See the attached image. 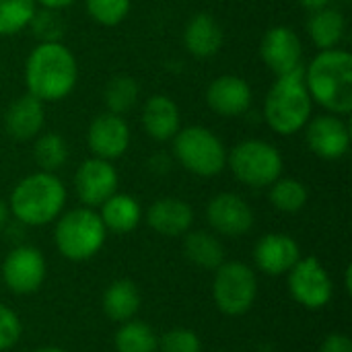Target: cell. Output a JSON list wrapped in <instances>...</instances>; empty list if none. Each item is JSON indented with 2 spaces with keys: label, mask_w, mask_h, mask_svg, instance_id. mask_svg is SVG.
<instances>
[{
  "label": "cell",
  "mask_w": 352,
  "mask_h": 352,
  "mask_svg": "<svg viewBox=\"0 0 352 352\" xmlns=\"http://www.w3.org/2000/svg\"><path fill=\"white\" fill-rule=\"evenodd\" d=\"M179 124H182L179 109L171 97L153 95L151 99H146L142 107V126L151 138L159 142L171 140L179 132Z\"/></svg>",
  "instance_id": "cell-20"
},
{
  "label": "cell",
  "mask_w": 352,
  "mask_h": 352,
  "mask_svg": "<svg viewBox=\"0 0 352 352\" xmlns=\"http://www.w3.org/2000/svg\"><path fill=\"white\" fill-rule=\"evenodd\" d=\"M45 122L43 101L33 95L16 97L4 111V130L14 140H31L35 138Z\"/></svg>",
  "instance_id": "cell-18"
},
{
  "label": "cell",
  "mask_w": 352,
  "mask_h": 352,
  "mask_svg": "<svg viewBox=\"0 0 352 352\" xmlns=\"http://www.w3.org/2000/svg\"><path fill=\"white\" fill-rule=\"evenodd\" d=\"M262 62L276 74H289L303 66V45L299 35L285 25L272 27L264 33L260 43Z\"/></svg>",
  "instance_id": "cell-13"
},
{
  "label": "cell",
  "mask_w": 352,
  "mask_h": 352,
  "mask_svg": "<svg viewBox=\"0 0 352 352\" xmlns=\"http://www.w3.org/2000/svg\"><path fill=\"white\" fill-rule=\"evenodd\" d=\"M289 291L299 305L311 311L324 309L334 295L332 278L316 256L299 258L289 270Z\"/></svg>",
  "instance_id": "cell-9"
},
{
  "label": "cell",
  "mask_w": 352,
  "mask_h": 352,
  "mask_svg": "<svg viewBox=\"0 0 352 352\" xmlns=\"http://www.w3.org/2000/svg\"><path fill=\"white\" fill-rule=\"evenodd\" d=\"M105 225L99 212L89 206L64 212L54 229L58 252L70 262H87L97 256L105 243Z\"/></svg>",
  "instance_id": "cell-5"
},
{
  "label": "cell",
  "mask_w": 352,
  "mask_h": 352,
  "mask_svg": "<svg viewBox=\"0 0 352 352\" xmlns=\"http://www.w3.org/2000/svg\"><path fill=\"white\" fill-rule=\"evenodd\" d=\"M161 352H202V340L188 328H175L159 338Z\"/></svg>",
  "instance_id": "cell-33"
},
{
  "label": "cell",
  "mask_w": 352,
  "mask_h": 352,
  "mask_svg": "<svg viewBox=\"0 0 352 352\" xmlns=\"http://www.w3.org/2000/svg\"><path fill=\"white\" fill-rule=\"evenodd\" d=\"M231 173L250 188H268L283 175L280 151L260 138H250L227 153Z\"/></svg>",
  "instance_id": "cell-7"
},
{
  "label": "cell",
  "mask_w": 352,
  "mask_h": 352,
  "mask_svg": "<svg viewBox=\"0 0 352 352\" xmlns=\"http://www.w3.org/2000/svg\"><path fill=\"white\" fill-rule=\"evenodd\" d=\"M85 6L89 16L103 27L120 25L130 12V0H85Z\"/></svg>",
  "instance_id": "cell-31"
},
{
  "label": "cell",
  "mask_w": 352,
  "mask_h": 352,
  "mask_svg": "<svg viewBox=\"0 0 352 352\" xmlns=\"http://www.w3.org/2000/svg\"><path fill=\"white\" fill-rule=\"evenodd\" d=\"M78 78L74 54L62 41L37 43L25 64L29 95L39 101H60L72 93Z\"/></svg>",
  "instance_id": "cell-1"
},
{
  "label": "cell",
  "mask_w": 352,
  "mask_h": 352,
  "mask_svg": "<svg viewBox=\"0 0 352 352\" xmlns=\"http://www.w3.org/2000/svg\"><path fill=\"white\" fill-rule=\"evenodd\" d=\"M76 0H35V4L43 6V8H50V10H62L70 4H74Z\"/></svg>",
  "instance_id": "cell-36"
},
{
  "label": "cell",
  "mask_w": 352,
  "mask_h": 352,
  "mask_svg": "<svg viewBox=\"0 0 352 352\" xmlns=\"http://www.w3.org/2000/svg\"><path fill=\"white\" fill-rule=\"evenodd\" d=\"M101 223L107 231L113 233H130L138 227L142 219V208L136 198L130 194H113L99 206Z\"/></svg>",
  "instance_id": "cell-23"
},
{
  "label": "cell",
  "mask_w": 352,
  "mask_h": 352,
  "mask_svg": "<svg viewBox=\"0 0 352 352\" xmlns=\"http://www.w3.org/2000/svg\"><path fill=\"white\" fill-rule=\"evenodd\" d=\"M146 223L153 231L165 237L186 235L194 223V210L186 200L159 198L146 210Z\"/></svg>",
  "instance_id": "cell-19"
},
{
  "label": "cell",
  "mask_w": 352,
  "mask_h": 352,
  "mask_svg": "<svg viewBox=\"0 0 352 352\" xmlns=\"http://www.w3.org/2000/svg\"><path fill=\"white\" fill-rule=\"evenodd\" d=\"M140 303H142L140 291H138L136 283H132L128 278L113 280L105 289L103 299H101L103 314L111 322H118V324H124L128 320H134V316L140 309Z\"/></svg>",
  "instance_id": "cell-22"
},
{
  "label": "cell",
  "mask_w": 352,
  "mask_h": 352,
  "mask_svg": "<svg viewBox=\"0 0 352 352\" xmlns=\"http://www.w3.org/2000/svg\"><path fill=\"white\" fill-rule=\"evenodd\" d=\"M258 297L256 272L243 262H223L214 270L212 299L221 314L237 318L248 314Z\"/></svg>",
  "instance_id": "cell-8"
},
{
  "label": "cell",
  "mask_w": 352,
  "mask_h": 352,
  "mask_svg": "<svg viewBox=\"0 0 352 352\" xmlns=\"http://www.w3.org/2000/svg\"><path fill=\"white\" fill-rule=\"evenodd\" d=\"M21 334H23V324L19 316L10 307L0 305V352L12 349L19 342Z\"/></svg>",
  "instance_id": "cell-34"
},
{
  "label": "cell",
  "mask_w": 352,
  "mask_h": 352,
  "mask_svg": "<svg viewBox=\"0 0 352 352\" xmlns=\"http://www.w3.org/2000/svg\"><path fill=\"white\" fill-rule=\"evenodd\" d=\"M206 103L223 118H237L252 105V87L237 74L217 76L206 89Z\"/></svg>",
  "instance_id": "cell-16"
},
{
  "label": "cell",
  "mask_w": 352,
  "mask_h": 352,
  "mask_svg": "<svg viewBox=\"0 0 352 352\" xmlns=\"http://www.w3.org/2000/svg\"><path fill=\"white\" fill-rule=\"evenodd\" d=\"M66 204L64 184L47 171L23 177L10 192L8 210L27 227H43L56 221Z\"/></svg>",
  "instance_id": "cell-3"
},
{
  "label": "cell",
  "mask_w": 352,
  "mask_h": 352,
  "mask_svg": "<svg viewBox=\"0 0 352 352\" xmlns=\"http://www.w3.org/2000/svg\"><path fill=\"white\" fill-rule=\"evenodd\" d=\"M29 27L33 29V35L39 39V43H47V41H60L62 35H64V21L62 16L58 14V10H50V8H43V10H35Z\"/></svg>",
  "instance_id": "cell-32"
},
{
  "label": "cell",
  "mask_w": 352,
  "mask_h": 352,
  "mask_svg": "<svg viewBox=\"0 0 352 352\" xmlns=\"http://www.w3.org/2000/svg\"><path fill=\"white\" fill-rule=\"evenodd\" d=\"M87 144L91 153L99 159L113 161L122 157L130 146V128L128 122L118 113L97 116L87 130Z\"/></svg>",
  "instance_id": "cell-15"
},
{
  "label": "cell",
  "mask_w": 352,
  "mask_h": 352,
  "mask_svg": "<svg viewBox=\"0 0 352 352\" xmlns=\"http://www.w3.org/2000/svg\"><path fill=\"white\" fill-rule=\"evenodd\" d=\"M184 256L198 268L217 270L225 262V248L217 235L208 231H192L184 237Z\"/></svg>",
  "instance_id": "cell-25"
},
{
  "label": "cell",
  "mask_w": 352,
  "mask_h": 352,
  "mask_svg": "<svg viewBox=\"0 0 352 352\" xmlns=\"http://www.w3.org/2000/svg\"><path fill=\"white\" fill-rule=\"evenodd\" d=\"M320 352H352V340L342 332H332L324 338Z\"/></svg>",
  "instance_id": "cell-35"
},
{
  "label": "cell",
  "mask_w": 352,
  "mask_h": 352,
  "mask_svg": "<svg viewBox=\"0 0 352 352\" xmlns=\"http://www.w3.org/2000/svg\"><path fill=\"white\" fill-rule=\"evenodd\" d=\"M74 190L85 206H101L109 196L118 192V171L111 165V161L99 157L87 159L76 169Z\"/></svg>",
  "instance_id": "cell-11"
},
{
  "label": "cell",
  "mask_w": 352,
  "mask_h": 352,
  "mask_svg": "<svg viewBox=\"0 0 352 352\" xmlns=\"http://www.w3.org/2000/svg\"><path fill=\"white\" fill-rule=\"evenodd\" d=\"M8 214H10V210H8V206L0 200V233L6 229V225H8Z\"/></svg>",
  "instance_id": "cell-38"
},
{
  "label": "cell",
  "mask_w": 352,
  "mask_h": 352,
  "mask_svg": "<svg viewBox=\"0 0 352 352\" xmlns=\"http://www.w3.org/2000/svg\"><path fill=\"white\" fill-rule=\"evenodd\" d=\"M344 289H346V293L351 295L352 293V266L351 264L346 266V272H344Z\"/></svg>",
  "instance_id": "cell-39"
},
{
  "label": "cell",
  "mask_w": 352,
  "mask_h": 352,
  "mask_svg": "<svg viewBox=\"0 0 352 352\" xmlns=\"http://www.w3.org/2000/svg\"><path fill=\"white\" fill-rule=\"evenodd\" d=\"M268 188H270V194H268L270 204L280 212L295 214L307 204V198H309L307 188L295 177H278Z\"/></svg>",
  "instance_id": "cell-27"
},
{
  "label": "cell",
  "mask_w": 352,
  "mask_h": 352,
  "mask_svg": "<svg viewBox=\"0 0 352 352\" xmlns=\"http://www.w3.org/2000/svg\"><path fill=\"white\" fill-rule=\"evenodd\" d=\"M311 101L334 116L352 111V56L346 50H322L303 72Z\"/></svg>",
  "instance_id": "cell-2"
},
{
  "label": "cell",
  "mask_w": 352,
  "mask_h": 352,
  "mask_svg": "<svg viewBox=\"0 0 352 352\" xmlns=\"http://www.w3.org/2000/svg\"><path fill=\"white\" fill-rule=\"evenodd\" d=\"M307 33L316 47L320 50H334L342 41L346 33V21L344 14L338 8H322L311 12L307 21Z\"/></svg>",
  "instance_id": "cell-24"
},
{
  "label": "cell",
  "mask_w": 352,
  "mask_h": 352,
  "mask_svg": "<svg viewBox=\"0 0 352 352\" xmlns=\"http://www.w3.org/2000/svg\"><path fill=\"white\" fill-rule=\"evenodd\" d=\"M175 159L198 177H214L227 167V151L221 138L204 126L179 128L173 136Z\"/></svg>",
  "instance_id": "cell-6"
},
{
  "label": "cell",
  "mask_w": 352,
  "mask_h": 352,
  "mask_svg": "<svg viewBox=\"0 0 352 352\" xmlns=\"http://www.w3.org/2000/svg\"><path fill=\"white\" fill-rule=\"evenodd\" d=\"M346 2H349V0H346Z\"/></svg>",
  "instance_id": "cell-41"
},
{
  "label": "cell",
  "mask_w": 352,
  "mask_h": 352,
  "mask_svg": "<svg viewBox=\"0 0 352 352\" xmlns=\"http://www.w3.org/2000/svg\"><path fill=\"white\" fill-rule=\"evenodd\" d=\"M305 140L314 155L326 161H336L344 157L351 148V128L334 113L318 116L305 124Z\"/></svg>",
  "instance_id": "cell-12"
},
{
  "label": "cell",
  "mask_w": 352,
  "mask_h": 352,
  "mask_svg": "<svg viewBox=\"0 0 352 352\" xmlns=\"http://www.w3.org/2000/svg\"><path fill=\"white\" fill-rule=\"evenodd\" d=\"M35 10V0H0V35H14L29 27Z\"/></svg>",
  "instance_id": "cell-30"
},
{
  "label": "cell",
  "mask_w": 352,
  "mask_h": 352,
  "mask_svg": "<svg viewBox=\"0 0 352 352\" xmlns=\"http://www.w3.org/2000/svg\"><path fill=\"white\" fill-rule=\"evenodd\" d=\"M225 41L223 27L219 21L206 12L194 14L186 29H184V45L196 58H210L214 56Z\"/></svg>",
  "instance_id": "cell-21"
},
{
  "label": "cell",
  "mask_w": 352,
  "mask_h": 352,
  "mask_svg": "<svg viewBox=\"0 0 352 352\" xmlns=\"http://www.w3.org/2000/svg\"><path fill=\"white\" fill-rule=\"evenodd\" d=\"M208 225L225 237H239L250 233L254 227V210L252 206L233 192L217 194L206 206Z\"/></svg>",
  "instance_id": "cell-14"
},
{
  "label": "cell",
  "mask_w": 352,
  "mask_h": 352,
  "mask_svg": "<svg viewBox=\"0 0 352 352\" xmlns=\"http://www.w3.org/2000/svg\"><path fill=\"white\" fill-rule=\"evenodd\" d=\"M33 159H35V163L39 165L41 171L54 173V171H58L60 167L66 165V161H68V144L56 132L41 134L33 144Z\"/></svg>",
  "instance_id": "cell-29"
},
{
  "label": "cell",
  "mask_w": 352,
  "mask_h": 352,
  "mask_svg": "<svg viewBox=\"0 0 352 352\" xmlns=\"http://www.w3.org/2000/svg\"><path fill=\"white\" fill-rule=\"evenodd\" d=\"M113 344L118 352H157L159 336L148 324L138 320H128L118 328L113 336Z\"/></svg>",
  "instance_id": "cell-26"
},
{
  "label": "cell",
  "mask_w": 352,
  "mask_h": 352,
  "mask_svg": "<svg viewBox=\"0 0 352 352\" xmlns=\"http://www.w3.org/2000/svg\"><path fill=\"white\" fill-rule=\"evenodd\" d=\"M47 274L43 254L33 245H19L2 262V280L14 295H33Z\"/></svg>",
  "instance_id": "cell-10"
},
{
  "label": "cell",
  "mask_w": 352,
  "mask_h": 352,
  "mask_svg": "<svg viewBox=\"0 0 352 352\" xmlns=\"http://www.w3.org/2000/svg\"><path fill=\"white\" fill-rule=\"evenodd\" d=\"M140 87L138 82L128 76V74H118L113 78H109V82L103 89V101L109 109V113H126L136 105Z\"/></svg>",
  "instance_id": "cell-28"
},
{
  "label": "cell",
  "mask_w": 352,
  "mask_h": 352,
  "mask_svg": "<svg viewBox=\"0 0 352 352\" xmlns=\"http://www.w3.org/2000/svg\"><path fill=\"white\" fill-rule=\"evenodd\" d=\"M35 352H66V351H62V349H58V346H43V349H37Z\"/></svg>",
  "instance_id": "cell-40"
},
{
  "label": "cell",
  "mask_w": 352,
  "mask_h": 352,
  "mask_svg": "<svg viewBox=\"0 0 352 352\" xmlns=\"http://www.w3.org/2000/svg\"><path fill=\"white\" fill-rule=\"evenodd\" d=\"M299 243L287 233H268L258 241L254 250L256 266L268 276L289 274V270L299 262Z\"/></svg>",
  "instance_id": "cell-17"
},
{
  "label": "cell",
  "mask_w": 352,
  "mask_h": 352,
  "mask_svg": "<svg viewBox=\"0 0 352 352\" xmlns=\"http://www.w3.org/2000/svg\"><path fill=\"white\" fill-rule=\"evenodd\" d=\"M330 2H332V0H299V4H301L305 10H309V12L322 10V8L330 6Z\"/></svg>",
  "instance_id": "cell-37"
},
{
  "label": "cell",
  "mask_w": 352,
  "mask_h": 352,
  "mask_svg": "<svg viewBox=\"0 0 352 352\" xmlns=\"http://www.w3.org/2000/svg\"><path fill=\"white\" fill-rule=\"evenodd\" d=\"M305 68H297L289 74L276 76L264 99L266 124L283 136L297 134L305 128L311 116V97L303 78Z\"/></svg>",
  "instance_id": "cell-4"
}]
</instances>
